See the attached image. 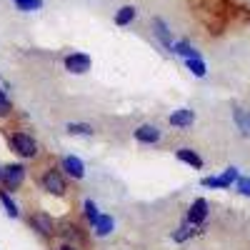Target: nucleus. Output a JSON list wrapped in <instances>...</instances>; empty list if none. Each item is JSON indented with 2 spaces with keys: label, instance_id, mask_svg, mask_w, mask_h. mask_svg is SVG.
<instances>
[{
  "label": "nucleus",
  "instance_id": "obj_1",
  "mask_svg": "<svg viewBox=\"0 0 250 250\" xmlns=\"http://www.w3.org/2000/svg\"><path fill=\"white\" fill-rule=\"evenodd\" d=\"M13 148L23 158H35L38 155V143L30 135H25V133H15L13 135Z\"/></svg>",
  "mask_w": 250,
  "mask_h": 250
},
{
  "label": "nucleus",
  "instance_id": "obj_2",
  "mask_svg": "<svg viewBox=\"0 0 250 250\" xmlns=\"http://www.w3.org/2000/svg\"><path fill=\"white\" fill-rule=\"evenodd\" d=\"M65 68H68L70 73L83 75V73H88V70H90V58H88L85 53H73V55L65 58Z\"/></svg>",
  "mask_w": 250,
  "mask_h": 250
},
{
  "label": "nucleus",
  "instance_id": "obj_3",
  "mask_svg": "<svg viewBox=\"0 0 250 250\" xmlns=\"http://www.w3.org/2000/svg\"><path fill=\"white\" fill-rule=\"evenodd\" d=\"M43 188L50 195H62L65 193V180H62V175L58 170H48L45 178H43Z\"/></svg>",
  "mask_w": 250,
  "mask_h": 250
},
{
  "label": "nucleus",
  "instance_id": "obj_4",
  "mask_svg": "<svg viewBox=\"0 0 250 250\" xmlns=\"http://www.w3.org/2000/svg\"><path fill=\"white\" fill-rule=\"evenodd\" d=\"M235 180H238V168H228V170H225L223 175H218V178H205L203 185H205V188H230Z\"/></svg>",
  "mask_w": 250,
  "mask_h": 250
},
{
  "label": "nucleus",
  "instance_id": "obj_5",
  "mask_svg": "<svg viewBox=\"0 0 250 250\" xmlns=\"http://www.w3.org/2000/svg\"><path fill=\"white\" fill-rule=\"evenodd\" d=\"M3 180H5L8 188H18L25 180V168L23 165H8V168L3 170Z\"/></svg>",
  "mask_w": 250,
  "mask_h": 250
},
{
  "label": "nucleus",
  "instance_id": "obj_6",
  "mask_svg": "<svg viewBox=\"0 0 250 250\" xmlns=\"http://www.w3.org/2000/svg\"><path fill=\"white\" fill-rule=\"evenodd\" d=\"M205 218H208V203H205L203 198H198V200L190 205V213H188V223H190V225H200Z\"/></svg>",
  "mask_w": 250,
  "mask_h": 250
},
{
  "label": "nucleus",
  "instance_id": "obj_7",
  "mask_svg": "<svg viewBox=\"0 0 250 250\" xmlns=\"http://www.w3.org/2000/svg\"><path fill=\"white\" fill-rule=\"evenodd\" d=\"M62 170H65L70 178H83L85 175V165H83V160L80 158H73V155H68L65 160H62Z\"/></svg>",
  "mask_w": 250,
  "mask_h": 250
},
{
  "label": "nucleus",
  "instance_id": "obj_8",
  "mask_svg": "<svg viewBox=\"0 0 250 250\" xmlns=\"http://www.w3.org/2000/svg\"><path fill=\"white\" fill-rule=\"evenodd\" d=\"M33 228H35L38 233H43V235H50V233L55 230V223H53V218L45 215V213H35V215H33Z\"/></svg>",
  "mask_w": 250,
  "mask_h": 250
},
{
  "label": "nucleus",
  "instance_id": "obj_9",
  "mask_svg": "<svg viewBox=\"0 0 250 250\" xmlns=\"http://www.w3.org/2000/svg\"><path fill=\"white\" fill-rule=\"evenodd\" d=\"M193 120H195V113L188 108H180L170 115V125H175V128H188V125H193Z\"/></svg>",
  "mask_w": 250,
  "mask_h": 250
},
{
  "label": "nucleus",
  "instance_id": "obj_10",
  "mask_svg": "<svg viewBox=\"0 0 250 250\" xmlns=\"http://www.w3.org/2000/svg\"><path fill=\"white\" fill-rule=\"evenodd\" d=\"M135 138L140 143H158L160 140V130L155 128V125H140V128L135 130Z\"/></svg>",
  "mask_w": 250,
  "mask_h": 250
},
{
  "label": "nucleus",
  "instance_id": "obj_11",
  "mask_svg": "<svg viewBox=\"0 0 250 250\" xmlns=\"http://www.w3.org/2000/svg\"><path fill=\"white\" fill-rule=\"evenodd\" d=\"M135 15H138V10H135L133 5H123V8L115 13V25H128V23H133Z\"/></svg>",
  "mask_w": 250,
  "mask_h": 250
},
{
  "label": "nucleus",
  "instance_id": "obj_12",
  "mask_svg": "<svg viewBox=\"0 0 250 250\" xmlns=\"http://www.w3.org/2000/svg\"><path fill=\"white\" fill-rule=\"evenodd\" d=\"M93 228H95L98 235H110V230H113V218H110V215H98L95 223H93Z\"/></svg>",
  "mask_w": 250,
  "mask_h": 250
},
{
  "label": "nucleus",
  "instance_id": "obj_13",
  "mask_svg": "<svg viewBox=\"0 0 250 250\" xmlns=\"http://www.w3.org/2000/svg\"><path fill=\"white\" fill-rule=\"evenodd\" d=\"M153 28H155L158 38H160V43H165V45H173V38H170V30H168V25H165V23H163L160 18H155V20H153Z\"/></svg>",
  "mask_w": 250,
  "mask_h": 250
},
{
  "label": "nucleus",
  "instance_id": "obj_14",
  "mask_svg": "<svg viewBox=\"0 0 250 250\" xmlns=\"http://www.w3.org/2000/svg\"><path fill=\"white\" fill-rule=\"evenodd\" d=\"M178 158H180L183 163H188V165H193V168H203V158H200L198 153H193V150H188V148L178 150Z\"/></svg>",
  "mask_w": 250,
  "mask_h": 250
},
{
  "label": "nucleus",
  "instance_id": "obj_15",
  "mask_svg": "<svg viewBox=\"0 0 250 250\" xmlns=\"http://www.w3.org/2000/svg\"><path fill=\"white\" fill-rule=\"evenodd\" d=\"M68 133H73V135H93V128L88 123H68Z\"/></svg>",
  "mask_w": 250,
  "mask_h": 250
},
{
  "label": "nucleus",
  "instance_id": "obj_16",
  "mask_svg": "<svg viewBox=\"0 0 250 250\" xmlns=\"http://www.w3.org/2000/svg\"><path fill=\"white\" fill-rule=\"evenodd\" d=\"M188 68H190V73L193 75H198V78H203L208 70H205V62L200 60V58H188Z\"/></svg>",
  "mask_w": 250,
  "mask_h": 250
},
{
  "label": "nucleus",
  "instance_id": "obj_17",
  "mask_svg": "<svg viewBox=\"0 0 250 250\" xmlns=\"http://www.w3.org/2000/svg\"><path fill=\"white\" fill-rule=\"evenodd\" d=\"M0 203L5 205V213H8L10 218H18V213H20V210H18V205L13 203V198H10L8 193H0Z\"/></svg>",
  "mask_w": 250,
  "mask_h": 250
},
{
  "label": "nucleus",
  "instance_id": "obj_18",
  "mask_svg": "<svg viewBox=\"0 0 250 250\" xmlns=\"http://www.w3.org/2000/svg\"><path fill=\"white\" fill-rule=\"evenodd\" d=\"M170 48H173L178 55H185V58H200V55H198V50H193L188 43H173Z\"/></svg>",
  "mask_w": 250,
  "mask_h": 250
},
{
  "label": "nucleus",
  "instance_id": "obj_19",
  "mask_svg": "<svg viewBox=\"0 0 250 250\" xmlns=\"http://www.w3.org/2000/svg\"><path fill=\"white\" fill-rule=\"evenodd\" d=\"M13 3H15L20 10H25V13H33V10H38V8H43V3H40V0H13Z\"/></svg>",
  "mask_w": 250,
  "mask_h": 250
},
{
  "label": "nucleus",
  "instance_id": "obj_20",
  "mask_svg": "<svg viewBox=\"0 0 250 250\" xmlns=\"http://www.w3.org/2000/svg\"><path fill=\"white\" fill-rule=\"evenodd\" d=\"M235 120H238V125L245 133H250V115H245L243 110H235Z\"/></svg>",
  "mask_w": 250,
  "mask_h": 250
},
{
  "label": "nucleus",
  "instance_id": "obj_21",
  "mask_svg": "<svg viewBox=\"0 0 250 250\" xmlns=\"http://www.w3.org/2000/svg\"><path fill=\"white\" fill-rule=\"evenodd\" d=\"M85 215H88V220H90V223H95V218L100 215V213H98V208H95V203H93V200H85Z\"/></svg>",
  "mask_w": 250,
  "mask_h": 250
},
{
  "label": "nucleus",
  "instance_id": "obj_22",
  "mask_svg": "<svg viewBox=\"0 0 250 250\" xmlns=\"http://www.w3.org/2000/svg\"><path fill=\"white\" fill-rule=\"evenodd\" d=\"M238 193L250 198V178H238Z\"/></svg>",
  "mask_w": 250,
  "mask_h": 250
},
{
  "label": "nucleus",
  "instance_id": "obj_23",
  "mask_svg": "<svg viewBox=\"0 0 250 250\" xmlns=\"http://www.w3.org/2000/svg\"><path fill=\"white\" fill-rule=\"evenodd\" d=\"M193 233H195V230H193V228H190V225H185V228H180V233H175L173 238H175V240L180 243V240H185V238H190Z\"/></svg>",
  "mask_w": 250,
  "mask_h": 250
},
{
  "label": "nucleus",
  "instance_id": "obj_24",
  "mask_svg": "<svg viewBox=\"0 0 250 250\" xmlns=\"http://www.w3.org/2000/svg\"><path fill=\"white\" fill-rule=\"evenodd\" d=\"M10 113V100L5 98V93L0 90V115H8Z\"/></svg>",
  "mask_w": 250,
  "mask_h": 250
},
{
  "label": "nucleus",
  "instance_id": "obj_25",
  "mask_svg": "<svg viewBox=\"0 0 250 250\" xmlns=\"http://www.w3.org/2000/svg\"><path fill=\"white\" fill-rule=\"evenodd\" d=\"M60 250H75V248H70V245H62Z\"/></svg>",
  "mask_w": 250,
  "mask_h": 250
},
{
  "label": "nucleus",
  "instance_id": "obj_26",
  "mask_svg": "<svg viewBox=\"0 0 250 250\" xmlns=\"http://www.w3.org/2000/svg\"><path fill=\"white\" fill-rule=\"evenodd\" d=\"M0 178H3V170H0Z\"/></svg>",
  "mask_w": 250,
  "mask_h": 250
}]
</instances>
